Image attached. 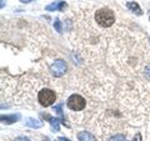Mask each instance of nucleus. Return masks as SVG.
Instances as JSON below:
<instances>
[{
    "label": "nucleus",
    "mask_w": 150,
    "mask_h": 141,
    "mask_svg": "<svg viewBox=\"0 0 150 141\" xmlns=\"http://www.w3.org/2000/svg\"><path fill=\"white\" fill-rule=\"evenodd\" d=\"M95 21L101 27H109L115 23V15L110 9L103 8L95 13Z\"/></svg>",
    "instance_id": "obj_1"
},
{
    "label": "nucleus",
    "mask_w": 150,
    "mask_h": 141,
    "mask_svg": "<svg viewBox=\"0 0 150 141\" xmlns=\"http://www.w3.org/2000/svg\"><path fill=\"white\" fill-rule=\"evenodd\" d=\"M38 100H39L41 106L48 107L50 105H53L56 100L55 91L50 90V89H43V90H40L39 94H38Z\"/></svg>",
    "instance_id": "obj_2"
},
{
    "label": "nucleus",
    "mask_w": 150,
    "mask_h": 141,
    "mask_svg": "<svg viewBox=\"0 0 150 141\" xmlns=\"http://www.w3.org/2000/svg\"><path fill=\"white\" fill-rule=\"evenodd\" d=\"M67 105L73 111H81L85 107V99L80 95H78V94H73L71 96L68 97Z\"/></svg>",
    "instance_id": "obj_3"
},
{
    "label": "nucleus",
    "mask_w": 150,
    "mask_h": 141,
    "mask_svg": "<svg viewBox=\"0 0 150 141\" xmlns=\"http://www.w3.org/2000/svg\"><path fill=\"white\" fill-rule=\"evenodd\" d=\"M50 71L56 78L63 76V75L65 74V71H67V64H65V61L62 60V59L55 60V61L51 64V66H50Z\"/></svg>",
    "instance_id": "obj_4"
},
{
    "label": "nucleus",
    "mask_w": 150,
    "mask_h": 141,
    "mask_svg": "<svg viewBox=\"0 0 150 141\" xmlns=\"http://www.w3.org/2000/svg\"><path fill=\"white\" fill-rule=\"evenodd\" d=\"M67 8V3L63 1V0H59V1H54L49 4L48 6H45L46 11H62Z\"/></svg>",
    "instance_id": "obj_5"
},
{
    "label": "nucleus",
    "mask_w": 150,
    "mask_h": 141,
    "mask_svg": "<svg viewBox=\"0 0 150 141\" xmlns=\"http://www.w3.org/2000/svg\"><path fill=\"white\" fill-rule=\"evenodd\" d=\"M25 125L29 126V128H33V129H40L41 126H43V121L34 119V117H28L25 120Z\"/></svg>",
    "instance_id": "obj_6"
},
{
    "label": "nucleus",
    "mask_w": 150,
    "mask_h": 141,
    "mask_svg": "<svg viewBox=\"0 0 150 141\" xmlns=\"http://www.w3.org/2000/svg\"><path fill=\"white\" fill-rule=\"evenodd\" d=\"M20 119L19 114H13V115H1V121L4 124H14Z\"/></svg>",
    "instance_id": "obj_7"
},
{
    "label": "nucleus",
    "mask_w": 150,
    "mask_h": 141,
    "mask_svg": "<svg viewBox=\"0 0 150 141\" xmlns=\"http://www.w3.org/2000/svg\"><path fill=\"white\" fill-rule=\"evenodd\" d=\"M78 140L79 141H96L95 136L90 133H88V131H80L78 134Z\"/></svg>",
    "instance_id": "obj_8"
},
{
    "label": "nucleus",
    "mask_w": 150,
    "mask_h": 141,
    "mask_svg": "<svg viewBox=\"0 0 150 141\" xmlns=\"http://www.w3.org/2000/svg\"><path fill=\"white\" fill-rule=\"evenodd\" d=\"M126 8H128L130 11L135 13V14H137V15H142V14H143L142 9H140V6H139L138 4L135 3V1H129L128 4H126Z\"/></svg>",
    "instance_id": "obj_9"
},
{
    "label": "nucleus",
    "mask_w": 150,
    "mask_h": 141,
    "mask_svg": "<svg viewBox=\"0 0 150 141\" xmlns=\"http://www.w3.org/2000/svg\"><path fill=\"white\" fill-rule=\"evenodd\" d=\"M49 123H50V125H51V130L54 131V133H58V131L60 130V126H59V120L56 119V117H51V116H49Z\"/></svg>",
    "instance_id": "obj_10"
},
{
    "label": "nucleus",
    "mask_w": 150,
    "mask_h": 141,
    "mask_svg": "<svg viewBox=\"0 0 150 141\" xmlns=\"http://www.w3.org/2000/svg\"><path fill=\"white\" fill-rule=\"evenodd\" d=\"M54 27L55 30L59 32V34H62L63 32V25H62V21L59 20V19H55V23H54Z\"/></svg>",
    "instance_id": "obj_11"
},
{
    "label": "nucleus",
    "mask_w": 150,
    "mask_h": 141,
    "mask_svg": "<svg viewBox=\"0 0 150 141\" xmlns=\"http://www.w3.org/2000/svg\"><path fill=\"white\" fill-rule=\"evenodd\" d=\"M109 141H125V135L123 134H116L112 137L109 139Z\"/></svg>",
    "instance_id": "obj_12"
},
{
    "label": "nucleus",
    "mask_w": 150,
    "mask_h": 141,
    "mask_svg": "<svg viewBox=\"0 0 150 141\" xmlns=\"http://www.w3.org/2000/svg\"><path fill=\"white\" fill-rule=\"evenodd\" d=\"M54 111H56L58 114L60 115V117H62V123L64 124V125H67L65 124V121H64V115H63V110H62V104L60 105H56L55 107H54Z\"/></svg>",
    "instance_id": "obj_13"
},
{
    "label": "nucleus",
    "mask_w": 150,
    "mask_h": 141,
    "mask_svg": "<svg viewBox=\"0 0 150 141\" xmlns=\"http://www.w3.org/2000/svg\"><path fill=\"white\" fill-rule=\"evenodd\" d=\"M14 141H30L28 137H24V136H20V137H16Z\"/></svg>",
    "instance_id": "obj_14"
},
{
    "label": "nucleus",
    "mask_w": 150,
    "mask_h": 141,
    "mask_svg": "<svg viewBox=\"0 0 150 141\" xmlns=\"http://www.w3.org/2000/svg\"><path fill=\"white\" fill-rule=\"evenodd\" d=\"M133 141H142V134H137V135H135V137L133 139Z\"/></svg>",
    "instance_id": "obj_15"
},
{
    "label": "nucleus",
    "mask_w": 150,
    "mask_h": 141,
    "mask_svg": "<svg viewBox=\"0 0 150 141\" xmlns=\"http://www.w3.org/2000/svg\"><path fill=\"white\" fill-rule=\"evenodd\" d=\"M145 74H146V75H148V78L150 79V65L146 68V70H145Z\"/></svg>",
    "instance_id": "obj_16"
},
{
    "label": "nucleus",
    "mask_w": 150,
    "mask_h": 141,
    "mask_svg": "<svg viewBox=\"0 0 150 141\" xmlns=\"http://www.w3.org/2000/svg\"><path fill=\"white\" fill-rule=\"evenodd\" d=\"M23 4H28V3H31V1H35V0H20Z\"/></svg>",
    "instance_id": "obj_17"
},
{
    "label": "nucleus",
    "mask_w": 150,
    "mask_h": 141,
    "mask_svg": "<svg viewBox=\"0 0 150 141\" xmlns=\"http://www.w3.org/2000/svg\"><path fill=\"white\" fill-rule=\"evenodd\" d=\"M58 141H70L69 139H67V137H59L58 139Z\"/></svg>",
    "instance_id": "obj_18"
}]
</instances>
